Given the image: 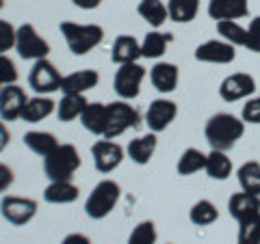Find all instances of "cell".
Listing matches in <instances>:
<instances>
[{
  "label": "cell",
  "mask_w": 260,
  "mask_h": 244,
  "mask_svg": "<svg viewBox=\"0 0 260 244\" xmlns=\"http://www.w3.org/2000/svg\"><path fill=\"white\" fill-rule=\"evenodd\" d=\"M137 59H141V44L130 35H119L111 48V61L117 65H128L137 63Z\"/></svg>",
  "instance_id": "obj_18"
},
{
  "label": "cell",
  "mask_w": 260,
  "mask_h": 244,
  "mask_svg": "<svg viewBox=\"0 0 260 244\" xmlns=\"http://www.w3.org/2000/svg\"><path fill=\"white\" fill-rule=\"evenodd\" d=\"M137 13H139L152 28H160L162 24L169 20L167 5L162 3V0H141L139 7H137Z\"/></svg>",
  "instance_id": "obj_28"
},
{
  "label": "cell",
  "mask_w": 260,
  "mask_h": 244,
  "mask_svg": "<svg viewBox=\"0 0 260 244\" xmlns=\"http://www.w3.org/2000/svg\"><path fill=\"white\" fill-rule=\"evenodd\" d=\"M54 110H56V104L50 100V97H44V95L30 97L22 110V121H26V124H37V121L50 117Z\"/></svg>",
  "instance_id": "obj_25"
},
{
  "label": "cell",
  "mask_w": 260,
  "mask_h": 244,
  "mask_svg": "<svg viewBox=\"0 0 260 244\" xmlns=\"http://www.w3.org/2000/svg\"><path fill=\"white\" fill-rule=\"evenodd\" d=\"M61 35L68 44L70 52L76 56H85L102 44L104 28L98 24H76V22H61Z\"/></svg>",
  "instance_id": "obj_3"
},
{
  "label": "cell",
  "mask_w": 260,
  "mask_h": 244,
  "mask_svg": "<svg viewBox=\"0 0 260 244\" xmlns=\"http://www.w3.org/2000/svg\"><path fill=\"white\" fill-rule=\"evenodd\" d=\"M18 67H15V63L9 59V56L0 54V83L5 85H15L18 83Z\"/></svg>",
  "instance_id": "obj_38"
},
{
  "label": "cell",
  "mask_w": 260,
  "mask_h": 244,
  "mask_svg": "<svg viewBox=\"0 0 260 244\" xmlns=\"http://www.w3.org/2000/svg\"><path fill=\"white\" fill-rule=\"evenodd\" d=\"M87 100L83 93H63L61 102L56 104V117H59V121H63V124H70V121H74L80 117V112L85 110L87 106Z\"/></svg>",
  "instance_id": "obj_24"
},
{
  "label": "cell",
  "mask_w": 260,
  "mask_h": 244,
  "mask_svg": "<svg viewBox=\"0 0 260 244\" xmlns=\"http://www.w3.org/2000/svg\"><path fill=\"white\" fill-rule=\"evenodd\" d=\"M172 42H174L172 32H160L158 28H154L141 42V59H160Z\"/></svg>",
  "instance_id": "obj_22"
},
{
  "label": "cell",
  "mask_w": 260,
  "mask_h": 244,
  "mask_svg": "<svg viewBox=\"0 0 260 244\" xmlns=\"http://www.w3.org/2000/svg\"><path fill=\"white\" fill-rule=\"evenodd\" d=\"M241 119L245 124L251 126H260V95H251L249 100H245V106L241 110Z\"/></svg>",
  "instance_id": "obj_36"
},
{
  "label": "cell",
  "mask_w": 260,
  "mask_h": 244,
  "mask_svg": "<svg viewBox=\"0 0 260 244\" xmlns=\"http://www.w3.org/2000/svg\"><path fill=\"white\" fill-rule=\"evenodd\" d=\"M141 126V115L135 106H130L126 100L111 102L107 104V130H104L102 138H117L130 128H139Z\"/></svg>",
  "instance_id": "obj_5"
},
{
  "label": "cell",
  "mask_w": 260,
  "mask_h": 244,
  "mask_svg": "<svg viewBox=\"0 0 260 244\" xmlns=\"http://www.w3.org/2000/svg\"><path fill=\"white\" fill-rule=\"evenodd\" d=\"M78 194L80 190L74 182H50L44 190V199L54 206H65V203H74Z\"/></svg>",
  "instance_id": "obj_23"
},
{
  "label": "cell",
  "mask_w": 260,
  "mask_h": 244,
  "mask_svg": "<svg viewBox=\"0 0 260 244\" xmlns=\"http://www.w3.org/2000/svg\"><path fill=\"white\" fill-rule=\"evenodd\" d=\"M3 7H5V0H0V9H3Z\"/></svg>",
  "instance_id": "obj_44"
},
{
  "label": "cell",
  "mask_w": 260,
  "mask_h": 244,
  "mask_svg": "<svg viewBox=\"0 0 260 244\" xmlns=\"http://www.w3.org/2000/svg\"><path fill=\"white\" fill-rule=\"evenodd\" d=\"M91 156H93V165L100 173H111L124 160V149H121V145L104 138V141H95L91 145Z\"/></svg>",
  "instance_id": "obj_14"
},
{
  "label": "cell",
  "mask_w": 260,
  "mask_h": 244,
  "mask_svg": "<svg viewBox=\"0 0 260 244\" xmlns=\"http://www.w3.org/2000/svg\"><path fill=\"white\" fill-rule=\"evenodd\" d=\"M178 80H180V69L174 63L160 61L150 69V83L158 93H172L176 91Z\"/></svg>",
  "instance_id": "obj_17"
},
{
  "label": "cell",
  "mask_w": 260,
  "mask_h": 244,
  "mask_svg": "<svg viewBox=\"0 0 260 244\" xmlns=\"http://www.w3.org/2000/svg\"><path fill=\"white\" fill-rule=\"evenodd\" d=\"M15 52H18L20 59H24V61L48 59L50 44L39 35L32 24H22V26H18V32H15Z\"/></svg>",
  "instance_id": "obj_6"
},
{
  "label": "cell",
  "mask_w": 260,
  "mask_h": 244,
  "mask_svg": "<svg viewBox=\"0 0 260 244\" xmlns=\"http://www.w3.org/2000/svg\"><path fill=\"white\" fill-rule=\"evenodd\" d=\"M219 218V210L215 208L213 201L208 199H200L193 203V208L189 210V221L198 227H206V225H213Z\"/></svg>",
  "instance_id": "obj_33"
},
{
  "label": "cell",
  "mask_w": 260,
  "mask_h": 244,
  "mask_svg": "<svg viewBox=\"0 0 260 244\" xmlns=\"http://www.w3.org/2000/svg\"><path fill=\"white\" fill-rule=\"evenodd\" d=\"M204 167H206V153H202L195 147L184 149L176 162V171L182 177H189L193 173H198V171H204Z\"/></svg>",
  "instance_id": "obj_30"
},
{
  "label": "cell",
  "mask_w": 260,
  "mask_h": 244,
  "mask_svg": "<svg viewBox=\"0 0 260 244\" xmlns=\"http://www.w3.org/2000/svg\"><path fill=\"white\" fill-rule=\"evenodd\" d=\"M78 9H85V11H91V9H98L102 0H72Z\"/></svg>",
  "instance_id": "obj_43"
},
{
  "label": "cell",
  "mask_w": 260,
  "mask_h": 244,
  "mask_svg": "<svg viewBox=\"0 0 260 244\" xmlns=\"http://www.w3.org/2000/svg\"><path fill=\"white\" fill-rule=\"evenodd\" d=\"M61 244H91V240H89L85 233H68L61 240Z\"/></svg>",
  "instance_id": "obj_42"
},
{
  "label": "cell",
  "mask_w": 260,
  "mask_h": 244,
  "mask_svg": "<svg viewBox=\"0 0 260 244\" xmlns=\"http://www.w3.org/2000/svg\"><path fill=\"white\" fill-rule=\"evenodd\" d=\"M28 97L20 85H5L0 89V119L11 124L22 119V110L26 106Z\"/></svg>",
  "instance_id": "obj_12"
},
{
  "label": "cell",
  "mask_w": 260,
  "mask_h": 244,
  "mask_svg": "<svg viewBox=\"0 0 260 244\" xmlns=\"http://www.w3.org/2000/svg\"><path fill=\"white\" fill-rule=\"evenodd\" d=\"M13 184V171L9 165H5V162H0V192L9 190Z\"/></svg>",
  "instance_id": "obj_40"
},
{
  "label": "cell",
  "mask_w": 260,
  "mask_h": 244,
  "mask_svg": "<svg viewBox=\"0 0 260 244\" xmlns=\"http://www.w3.org/2000/svg\"><path fill=\"white\" fill-rule=\"evenodd\" d=\"M9 143H11V132L7 128V121L0 119V153L9 147Z\"/></svg>",
  "instance_id": "obj_41"
},
{
  "label": "cell",
  "mask_w": 260,
  "mask_h": 244,
  "mask_svg": "<svg viewBox=\"0 0 260 244\" xmlns=\"http://www.w3.org/2000/svg\"><path fill=\"white\" fill-rule=\"evenodd\" d=\"M217 32L223 42L232 44L234 48H245V44H247V28H243L237 20L217 22Z\"/></svg>",
  "instance_id": "obj_32"
},
{
  "label": "cell",
  "mask_w": 260,
  "mask_h": 244,
  "mask_svg": "<svg viewBox=\"0 0 260 244\" xmlns=\"http://www.w3.org/2000/svg\"><path fill=\"white\" fill-rule=\"evenodd\" d=\"M204 171L208 173L210 180H219V182H225L228 177L232 175V160L228 158L225 151H219L213 149L206 156V167Z\"/></svg>",
  "instance_id": "obj_27"
},
{
  "label": "cell",
  "mask_w": 260,
  "mask_h": 244,
  "mask_svg": "<svg viewBox=\"0 0 260 244\" xmlns=\"http://www.w3.org/2000/svg\"><path fill=\"white\" fill-rule=\"evenodd\" d=\"M145 80V67L139 63H128V65H119V69L115 71L113 78V89L121 100H135L141 93V83Z\"/></svg>",
  "instance_id": "obj_7"
},
{
  "label": "cell",
  "mask_w": 260,
  "mask_h": 244,
  "mask_svg": "<svg viewBox=\"0 0 260 244\" xmlns=\"http://www.w3.org/2000/svg\"><path fill=\"white\" fill-rule=\"evenodd\" d=\"M61 80H63L61 71L56 69L50 61H48V59H39L30 67L28 87L37 95H48V93L61 91Z\"/></svg>",
  "instance_id": "obj_8"
},
{
  "label": "cell",
  "mask_w": 260,
  "mask_h": 244,
  "mask_svg": "<svg viewBox=\"0 0 260 244\" xmlns=\"http://www.w3.org/2000/svg\"><path fill=\"white\" fill-rule=\"evenodd\" d=\"M37 201L30 197H15V194H7L0 201V214L7 223H11L15 227H22L30 223L37 214Z\"/></svg>",
  "instance_id": "obj_9"
},
{
  "label": "cell",
  "mask_w": 260,
  "mask_h": 244,
  "mask_svg": "<svg viewBox=\"0 0 260 244\" xmlns=\"http://www.w3.org/2000/svg\"><path fill=\"white\" fill-rule=\"evenodd\" d=\"M237 180L241 190L249 194H260V162L247 160L237 169Z\"/></svg>",
  "instance_id": "obj_29"
},
{
  "label": "cell",
  "mask_w": 260,
  "mask_h": 244,
  "mask_svg": "<svg viewBox=\"0 0 260 244\" xmlns=\"http://www.w3.org/2000/svg\"><path fill=\"white\" fill-rule=\"evenodd\" d=\"M237 244H260V214L239 223Z\"/></svg>",
  "instance_id": "obj_34"
},
{
  "label": "cell",
  "mask_w": 260,
  "mask_h": 244,
  "mask_svg": "<svg viewBox=\"0 0 260 244\" xmlns=\"http://www.w3.org/2000/svg\"><path fill=\"white\" fill-rule=\"evenodd\" d=\"M0 89H3V83H0Z\"/></svg>",
  "instance_id": "obj_45"
},
{
  "label": "cell",
  "mask_w": 260,
  "mask_h": 244,
  "mask_svg": "<svg viewBox=\"0 0 260 244\" xmlns=\"http://www.w3.org/2000/svg\"><path fill=\"white\" fill-rule=\"evenodd\" d=\"M178 117V106L176 102L165 100V97H158V100H152L148 110H145V124H148L150 132L158 134L165 132V130L174 124V119Z\"/></svg>",
  "instance_id": "obj_11"
},
{
  "label": "cell",
  "mask_w": 260,
  "mask_h": 244,
  "mask_svg": "<svg viewBox=\"0 0 260 244\" xmlns=\"http://www.w3.org/2000/svg\"><path fill=\"white\" fill-rule=\"evenodd\" d=\"M80 153L74 145L63 143L44 158V175L50 182H72L74 173L80 169Z\"/></svg>",
  "instance_id": "obj_2"
},
{
  "label": "cell",
  "mask_w": 260,
  "mask_h": 244,
  "mask_svg": "<svg viewBox=\"0 0 260 244\" xmlns=\"http://www.w3.org/2000/svg\"><path fill=\"white\" fill-rule=\"evenodd\" d=\"M24 145L32 151L37 153V156L46 158L50 151L56 149V145H59V141H56V136L52 132H42V130H30V132L24 134Z\"/></svg>",
  "instance_id": "obj_26"
},
{
  "label": "cell",
  "mask_w": 260,
  "mask_h": 244,
  "mask_svg": "<svg viewBox=\"0 0 260 244\" xmlns=\"http://www.w3.org/2000/svg\"><path fill=\"white\" fill-rule=\"evenodd\" d=\"M100 83V74L95 69H80L72 71V74L63 76L61 80V91L63 93H85L89 89H93Z\"/></svg>",
  "instance_id": "obj_19"
},
{
  "label": "cell",
  "mask_w": 260,
  "mask_h": 244,
  "mask_svg": "<svg viewBox=\"0 0 260 244\" xmlns=\"http://www.w3.org/2000/svg\"><path fill=\"white\" fill-rule=\"evenodd\" d=\"M245 134V121L230 112H217L206 121L204 136L210 149L230 151Z\"/></svg>",
  "instance_id": "obj_1"
},
{
  "label": "cell",
  "mask_w": 260,
  "mask_h": 244,
  "mask_svg": "<svg viewBox=\"0 0 260 244\" xmlns=\"http://www.w3.org/2000/svg\"><path fill=\"white\" fill-rule=\"evenodd\" d=\"M154 151H156V134L150 132V134H143V136H137L133 138V141L128 143L126 147V153L128 158L135 162V165H148V162L152 160Z\"/></svg>",
  "instance_id": "obj_21"
},
{
  "label": "cell",
  "mask_w": 260,
  "mask_h": 244,
  "mask_svg": "<svg viewBox=\"0 0 260 244\" xmlns=\"http://www.w3.org/2000/svg\"><path fill=\"white\" fill-rule=\"evenodd\" d=\"M78 119L87 132H91L95 136H104V130H107V104L89 102Z\"/></svg>",
  "instance_id": "obj_20"
},
{
  "label": "cell",
  "mask_w": 260,
  "mask_h": 244,
  "mask_svg": "<svg viewBox=\"0 0 260 244\" xmlns=\"http://www.w3.org/2000/svg\"><path fill=\"white\" fill-rule=\"evenodd\" d=\"M195 59L200 63H213V65H228L237 59V48L223 39H210L195 48Z\"/></svg>",
  "instance_id": "obj_13"
},
{
  "label": "cell",
  "mask_w": 260,
  "mask_h": 244,
  "mask_svg": "<svg viewBox=\"0 0 260 244\" xmlns=\"http://www.w3.org/2000/svg\"><path fill=\"white\" fill-rule=\"evenodd\" d=\"M169 20L178 24H189L200 11V0H167Z\"/></svg>",
  "instance_id": "obj_31"
},
{
  "label": "cell",
  "mask_w": 260,
  "mask_h": 244,
  "mask_svg": "<svg viewBox=\"0 0 260 244\" xmlns=\"http://www.w3.org/2000/svg\"><path fill=\"white\" fill-rule=\"evenodd\" d=\"M228 212L237 223H243L247 218L260 214V194H249L245 190L234 192L228 199Z\"/></svg>",
  "instance_id": "obj_15"
},
{
  "label": "cell",
  "mask_w": 260,
  "mask_h": 244,
  "mask_svg": "<svg viewBox=\"0 0 260 244\" xmlns=\"http://www.w3.org/2000/svg\"><path fill=\"white\" fill-rule=\"evenodd\" d=\"M256 91V80L254 76L249 74H232L221 80V85H219V97H221L223 102H241V100H249L251 95Z\"/></svg>",
  "instance_id": "obj_10"
},
{
  "label": "cell",
  "mask_w": 260,
  "mask_h": 244,
  "mask_svg": "<svg viewBox=\"0 0 260 244\" xmlns=\"http://www.w3.org/2000/svg\"><path fill=\"white\" fill-rule=\"evenodd\" d=\"M208 15L210 20H243L249 15V3L247 0H210L208 3Z\"/></svg>",
  "instance_id": "obj_16"
},
{
  "label": "cell",
  "mask_w": 260,
  "mask_h": 244,
  "mask_svg": "<svg viewBox=\"0 0 260 244\" xmlns=\"http://www.w3.org/2000/svg\"><path fill=\"white\" fill-rule=\"evenodd\" d=\"M156 225L152 221H141L128 235V244H156Z\"/></svg>",
  "instance_id": "obj_35"
},
{
  "label": "cell",
  "mask_w": 260,
  "mask_h": 244,
  "mask_svg": "<svg viewBox=\"0 0 260 244\" xmlns=\"http://www.w3.org/2000/svg\"><path fill=\"white\" fill-rule=\"evenodd\" d=\"M121 197V188L117 182L113 180H102L95 184V188L89 192V197L85 201V212L93 221H102L107 218L113 210H115L117 201Z\"/></svg>",
  "instance_id": "obj_4"
},
{
  "label": "cell",
  "mask_w": 260,
  "mask_h": 244,
  "mask_svg": "<svg viewBox=\"0 0 260 244\" xmlns=\"http://www.w3.org/2000/svg\"><path fill=\"white\" fill-rule=\"evenodd\" d=\"M15 32H18V28H13L11 22L0 20V54L15 48Z\"/></svg>",
  "instance_id": "obj_37"
},
{
  "label": "cell",
  "mask_w": 260,
  "mask_h": 244,
  "mask_svg": "<svg viewBox=\"0 0 260 244\" xmlns=\"http://www.w3.org/2000/svg\"><path fill=\"white\" fill-rule=\"evenodd\" d=\"M247 50L260 54V15L258 18H251L249 26H247V44H245Z\"/></svg>",
  "instance_id": "obj_39"
}]
</instances>
